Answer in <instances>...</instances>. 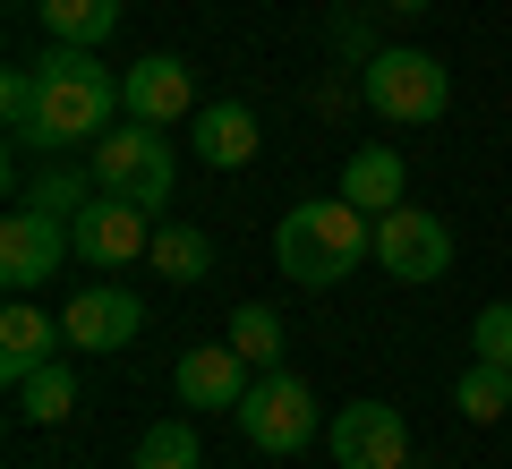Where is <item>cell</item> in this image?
I'll return each mask as SVG.
<instances>
[{"instance_id":"5bb4252c","label":"cell","mask_w":512,"mask_h":469,"mask_svg":"<svg viewBox=\"0 0 512 469\" xmlns=\"http://www.w3.org/2000/svg\"><path fill=\"white\" fill-rule=\"evenodd\" d=\"M60 342H69V333H60L52 316H43V307H26V299H18V307H9V316H0V384L18 393V384L35 376V367L52 359Z\"/></svg>"},{"instance_id":"484cf974","label":"cell","mask_w":512,"mask_h":469,"mask_svg":"<svg viewBox=\"0 0 512 469\" xmlns=\"http://www.w3.org/2000/svg\"><path fill=\"white\" fill-rule=\"evenodd\" d=\"M350 103H367V94H350L342 77H325V86H316V111H350Z\"/></svg>"},{"instance_id":"44dd1931","label":"cell","mask_w":512,"mask_h":469,"mask_svg":"<svg viewBox=\"0 0 512 469\" xmlns=\"http://www.w3.org/2000/svg\"><path fill=\"white\" fill-rule=\"evenodd\" d=\"M205 444H197V418H154L137 435V469H197Z\"/></svg>"},{"instance_id":"277c9868","label":"cell","mask_w":512,"mask_h":469,"mask_svg":"<svg viewBox=\"0 0 512 469\" xmlns=\"http://www.w3.org/2000/svg\"><path fill=\"white\" fill-rule=\"evenodd\" d=\"M86 154H94L86 171L111 188V197H128V205H154V214H163L171 188H180V154H171L163 128H146V120H128V128H111V137H94Z\"/></svg>"},{"instance_id":"8fae6325","label":"cell","mask_w":512,"mask_h":469,"mask_svg":"<svg viewBox=\"0 0 512 469\" xmlns=\"http://www.w3.org/2000/svg\"><path fill=\"white\" fill-rule=\"evenodd\" d=\"M60 333H69V350H128L146 333V299L120 290V282H86L60 307Z\"/></svg>"},{"instance_id":"e0dca14e","label":"cell","mask_w":512,"mask_h":469,"mask_svg":"<svg viewBox=\"0 0 512 469\" xmlns=\"http://www.w3.org/2000/svg\"><path fill=\"white\" fill-rule=\"evenodd\" d=\"M146 265L163 273V282L197 290L205 273H214V239H205V231H188V222H163V231H154V256H146Z\"/></svg>"},{"instance_id":"2e32d148","label":"cell","mask_w":512,"mask_h":469,"mask_svg":"<svg viewBox=\"0 0 512 469\" xmlns=\"http://www.w3.org/2000/svg\"><path fill=\"white\" fill-rule=\"evenodd\" d=\"M35 18L52 26V43L94 52L103 35H120V0H35Z\"/></svg>"},{"instance_id":"d4e9b609","label":"cell","mask_w":512,"mask_h":469,"mask_svg":"<svg viewBox=\"0 0 512 469\" xmlns=\"http://www.w3.org/2000/svg\"><path fill=\"white\" fill-rule=\"evenodd\" d=\"M333 43H342V60H359V69H367V60H376V52H384V43H376V35H367V18H359V9H350V18H342V26H333Z\"/></svg>"},{"instance_id":"3957f363","label":"cell","mask_w":512,"mask_h":469,"mask_svg":"<svg viewBox=\"0 0 512 469\" xmlns=\"http://www.w3.org/2000/svg\"><path fill=\"white\" fill-rule=\"evenodd\" d=\"M359 94H367L376 120L427 128V120H444V103H453V77H444V60L419 52V43H384V52L359 69Z\"/></svg>"},{"instance_id":"ffe728a7","label":"cell","mask_w":512,"mask_h":469,"mask_svg":"<svg viewBox=\"0 0 512 469\" xmlns=\"http://www.w3.org/2000/svg\"><path fill=\"white\" fill-rule=\"evenodd\" d=\"M69 410H77V376H69L60 359H43L35 376L18 384V418H35V427H60Z\"/></svg>"},{"instance_id":"cb8c5ba5","label":"cell","mask_w":512,"mask_h":469,"mask_svg":"<svg viewBox=\"0 0 512 469\" xmlns=\"http://www.w3.org/2000/svg\"><path fill=\"white\" fill-rule=\"evenodd\" d=\"M470 359H487V367H512V299L478 307V325H470Z\"/></svg>"},{"instance_id":"603a6c76","label":"cell","mask_w":512,"mask_h":469,"mask_svg":"<svg viewBox=\"0 0 512 469\" xmlns=\"http://www.w3.org/2000/svg\"><path fill=\"white\" fill-rule=\"evenodd\" d=\"M35 111H43V77L35 69H9V77H0V120H9L18 145H35Z\"/></svg>"},{"instance_id":"8992f818","label":"cell","mask_w":512,"mask_h":469,"mask_svg":"<svg viewBox=\"0 0 512 469\" xmlns=\"http://www.w3.org/2000/svg\"><path fill=\"white\" fill-rule=\"evenodd\" d=\"M376 265L393 282H444L453 273V222L427 214V205H393L376 222Z\"/></svg>"},{"instance_id":"d6986e66","label":"cell","mask_w":512,"mask_h":469,"mask_svg":"<svg viewBox=\"0 0 512 469\" xmlns=\"http://www.w3.org/2000/svg\"><path fill=\"white\" fill-rule=\"evenodd\" d=\"M453 410H461V418H478V427H495V418L512 410V367L470 359V367H461V384H453Z\"/></svg>"},{"instance_id":"5b68a950","label":"cell","mask_w":512,"mask_h":469,"mask_svg":"<svg viewBox=\"0 0 512 469\" xmlns=\"http://www.w3.org/2000/svg\"><path fill=\"white\" fill-rule=\"evenodd\" d=\"M231 418H239V435H248L256 452H299V444H316V427H325L316 393H308L299 376H282V367H265Z\"/></svg>"},{"instance_id":"30bf717a","label":"cell","mask_w":512,"mask_h":469,"mask_svg":"<svg viewBox=\"0 0 512 469\" xmlns=\"http://www.w3.org/2000/svg\"><path fill=\"white\" fill-rule=\"evenodd\" d=\"M120 103H128V120H146V128H180V120H197V69H188L180 52H146L137 69H120Z\"/></svg>"},{"instance_id":"4316f807","label":"cell","mask_w":512,"mask_h":469,"mask_svg":"<svg viewBox=\"0 0 512 469\" xmlns=\"http://www.w3.org/2000/svg\"><path fill=\"white\" fill-rule=\"evenodd\" d=\"M384 9H393V18H419V9H427V0H384Z\"/></svg>"},{"instance_id":"9c48e42d","label":"cell","mask_w":512,"mask_h":469,"mask_svg":"<svg viewBox=\"0 0 512 469\" xmlns=\"http://www.w3.org/2000/svg\"><path fill=\"white\" fill-rule=\"evenodd\" d=\"M325 452L342 469H402L410 461V418L393 401H350V410H333Z\"/></svg>"},{"instance_id":"4fadbf2b","label":"cell","mask_w":512,"mask_h":469,"mask_svg":"<svg viewBox=\"0 0 512 469\" xmlns=\"http://www.w3.org/2000/svg\"><path fill=\"white\" fill-rule=\"evenodd\" d=\"M180 410H239V401H248V359H239L231 342H205V350H188L180 359Z\"/></svg>"},{"instance_id":"ac0fdd59","label":"cell","mask_w":512,"mask_h":469,"mask_svg":"<svg viewBox=\"0 0 512 469\" xmlns=\"http://www.w3.org/2000/svg\"><path fill=\"white\" fill-rule=\"evenodd\" d=\"M94 197H103V180H94V171H77V163H52L43 180H26V188H18V205H35V214H60V222H77Z\"/></svg>"},{"instance_id":"6da1fadb","label":"cell","mask_w":512,"mask_h":469,"mask_svg":"<svg viewBox=\"0 0 512 469\" xmlns=\"http://www.w3.org/2000/svg\"><path fill=\"white\" fill-rule=\"evenodd\" d=\"M43 111H35V145L43 154H77V145L111 137L120 128V77L103 69L94 52H77V43H52V60H43Z\"/></svg>"},{"instance_id":"7a4b0ae2","label":"cell","mask_w":512,"mask_h":469,"mask_svg":"<svg viewBox=\"0 0 512 469\" xmlns=\"http://www.w3.org/2000/svg\"><path fill=\"white\" fill-rule=\"evenodd\" d=\"M359 256H376V214H359L350 197H316L291 205L274 231V265L299 290H333L342 273H359Z\"/></svg>"},{"instance_id":"ba28073f","label":"cell","mask_w":512,"mask_h":469,"mask_svg":"<svg viewBox=\"0 0 512 469\" xmlns=\"http://www.w3.org/2000/svg\"><path fill=\"white\" fill-rule=\"evenodd\" d=\"M154 205H128V197H94L86 214H77V256H86L94 273H120V265H137V256H154Z\"/></svg>"},{"instance_id":"7c38bea8","label":"cell","mask_w":512,"mask_h":469,"mask_svg":"<svg viewBox=\"0 0 512 469\" xmlns=\"http://www.w3.org/2000/svg\"><path fill=\"white\" fill-rule=\"evenodd\" d=\"M256 145H265V128H256L248 103H205L197 120H188V154H197L205 171H248Z\"/></svg>"},{"instance_id":"9a60e30c","label":"cell","mask_w":512,"mask_h":469,"mask_svg":"<svg viewBox=\"0 0 512 469\" xmlns=\"http://www.w3.org/2000/svg\"><path fill=\"white\" fill-rule=\"evenodd\" d=\"M402 188H410V163L393 154V145H359V154L342 163V197L359 205V214H376V222L402 205Z\"/></svg>"},{"instance_id":"83f0119b","label":"cell","mask_w":512,"mask_h":469,"mask_svg":"<svg viewBox=\"0 0 512 469\" xmlns=\"http://www.w3.org/2000/svg\"><path fill=\"white\" fill-rule=\"evenodd\" d=\"M18 9H35V0H18Z\"/></svg>"},{"instance_id":"52a82bcc","label":"cell","mask_w":512,"mask_h":469,"mask_svg":"<svg viewBox=\"0 0 512 469\" xmlns=\"http://www.w3.org/2000/svg\"><path fill=\"white\" fill-rule=\"evenodd\" d=\"M77 256V222H60V214H35V205H18V214L0 222V282L18 290H43L60 265Z\"/></svg>"},{"instance_id":"f1b7e54d","label":"cell","mask_w":512,"mask_h":469,"mask_svg":"<svg viewBox=\"0 0 512 469\" xmlns=\"http://www.w3.org/2000/svg\"><path fill=\"white\" fill-rule=\"evenodd\" d=\"M402 469H419V461H402Z\"/></svg>"},{"instance_id":"7402d4cb","label":"cell","mask_w":512,"mask_h":469,"mask_svg":"<svg viewBox=\"0 0 512 469\" xmlns=\"http://www.w3.org/2000/svg\"><path fill=\"white\" fill-rule=\"evenodd\" d=\"M231 350H239V359H248V367H274L282 359V316H274V307H231Z\"/></svg>"}]
</instances>
